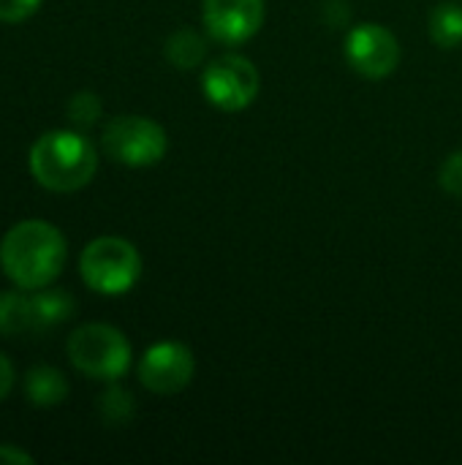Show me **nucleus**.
<instances>
[{"label": "nucleus", "instance_id": "nucleus-18", "mask_svg": "<svg viewBox=\"0 0 462 465\" xmlns=\"http://www.w3.org/2000/svg\"><path fill=\"white\" fill-rule=\"evenodd\" d=\"M41 0H0V22L16 25L30 19L38 11Z\"/></svg>", "mask_w": 462, "mask_h": 465}, {"label": "nucleus", "instance_id": "nucleus-9", "mask_svg": "<svg viewBox=\"0 0 462 465\" xmlns=\"http://www.w3.org/2000/svg\"><path fill=\"white\" fill-rule=\"evenodd\" d=\"M264 0H204V25L223 44H245L264 25Z\"/></svg>", "mask_w": 462, "mask_h": 465}, {"label": "nucleus", "instance_id": "nucleus-19", "mask_svg": "<svg viewBox=\"0 0 462 465\" xmlns=\"http://www.w3.org/2000/svg\"><path fill=\"white\" fill-rule=\"evenodd\" d=\"M14 379H16L14 365H11V360L0 351V403L11 395V390H14Z\"/></svg>", "mask_w": 462, "mask_h": 465}, {"label": "nucleus", "instance_id": "nucleus-6", "mask_svg": "<svg viewBox=\"0 0 462 465\" xmlns=\"http://www.w3.org/2000/svg\"><path fill=\"white\" fill-rule=\"evenodd\" d=\"M259 71L242 54H221L207 65L202 76V90L207 101L223 112H240L251 106L259 95Z\"/></svg>", "mask_w": 462, "mask_h": 465}, {"label": "nucleus", "instance_id": "nucleus-16", "mask_svg": "<svg viewBox=\"0 0 462 465\" xmlns=\"http://www.w3.org/2000/svg\"><path fill=\"white\" fill-rule=\"evenodd\" d=\"M65 114L71 120V125L76 128H90L98 123V117L103 114V104L101 98L93 93V90H79L71 95L68 106H65Z\"/></svg>", "mask_w": 462, "mask_h": 465}, {"label": "nucleus", "instance_id": "nucleus-5", "mask_svg": "<svg viewBox=\"0 0 462 465\" xmlns=\"http://www.w3.org/2000/svg\"><path fill=\"white\" fill-rule=\"evenodd\" d=\"M103 153L131 169L155 166L169 147L166 131L142 114H120L103 128Z\"/></svg>", "mask_w": 462, "mask_h": 465}, {"label": "nucleus", "instance_id": "nucleus-10", "mask_svg": "<svg viewBox=\"0 0 462 465\" xmlns=\"http://www.w3.org/2000/svg\"><path fill=\"white\" fill-rule=\"evenodd\" d=\"M68 379L52 365H35L25 376V398L35 409H54L68 401Z\"/></svg>", "mask_w": 462, "mask_h": 465}, {"label": "nucleus", "instance_id": "nucleus-2", "mask_svg": "<svg viewBox=\"0 0 462 465\" xmlns=\"http://www.w3.org/2000/svg\"><path fill=\"white\" fill-rule=\"evenodd\" d=\"M33 180L52 193L82 191L98 172V153L79 131H46L27 155Z\"/></svg>", "mask_w": 462, "mask_h": 465}, {"label": "nucleus", "instance_id": "nucleus-13", "mask_svg": "<svg viewBox=\"0 0 462 465\" xmlns=\"http://www.w3.org/2000/svg\"><path fill=\"white\" fill-rule=\"evenodd\" d=\"M163 52H166V60H169L174 68L191 71V68H196V65L204 60V54H207V41H204V35H199L193 27H180V30H174V33L166 38Z\"/></svg>", "mask_w": 462, "mask_h": 465}, {"label": "nucleus", "instance_id": "nucleus-3", "mask_svg": "<svg viewBox=\"0 0 462 465\" xmlns=\"http://www.w3.org/2000/svg\"><path fill=\"white\" fill-rule=\"evenodd\" d=\"M65 351L71 365L82 376L95 381H117L131 368V343L112 324L90 322L76 327L68 338Z\"/></svg>", "mask_w": 462, "mask_h": 465}, {"label": "nucleus", "instance_id": "nucleus-1", "mask_svg": "<svg viewBox=\"0 0 462 465\" xmlns=\"http://www.w3.org/2000/svg\"><path fill=\"white\" fill-rule=\"evenodd\" d=\"M68 259L63 232L41 218L14 223L0 240L3 275L22 292H38L52 286Z\"/></svg>", "mask_w": 462, "mask_h": 465}, {"label": "nucleus", "instance_id": "nucleus-20", "mask_svg": "<svg viewBox=\"0 0 462 465\" xmlns=\"http://www.w3.org/2000/svg\"><path fill=\"white\" fill-rule=\"evenodd\" d=\"M3 463L30 465L33 463V455L25 452V450H19V447H14V444H0V465Z\"/></svg>", "mask_w": 462, "mask_h": 465}, {"label": "nucleus", "instance_id": "nucleus-17", "mask_svg": "<svg viewBox=\"0 0 462 465\" xmlns=\"http://www.w3.org/2000/svg\"><path fill=\"white\" fill-rule=\"evenodd\" d=\"M438 180H441V188H444L447 193L462 199V150L460 153H452V155L444 161Z\"/></svg>", "mask_w": 462, "mask_h": 465}, {"label": "nucleus", "instance_id": "nucleus-15", "mask_svg": "<svg viewBox=\"0 0 462 465\" xmlns=\"http://www.w3.org/2000/svg\"><path fill=\"white\" fill-rule=\"evenodd\" d=\"M430 38L444 46L455 49L462 44V8L457 3H444L436 5L430 14Z\"/></svg>", "mask_w": 462, "mask_h": 465}, {"label": "nucleus", "instance_id": "nucleus-8", "mask_svg": "<svg viewBox=\"0 0 462 465\" xmlns=\"http://www.w3.org/2000/svg\"><path fill=\"white\" fill-rule=\"evenodd\" d=\"M346 57L365 79H384L400 63V44L384 25H359L346 35Z\"/></svg>", "mask_w": 462, "mask_h": 465}, {"label": "nucleus", "instance_id": "nucleus-4", "mask_svg": "<svg viewBox=\"0 0 462 465\" xmlns=\"http://www.w3.org/2000/svg\"><path fill=\"white\" fill-rule=\"evenodd\" d=\"M79 272L93 292L120 297L139 283L142 256L136 245L123 237H95L79 256Z\"/></svg>", "mask_w": 462, "mask_h": 465}, {"label": "nucleus", "instance_id": "nucleus-14", "mask_svg": "<svg viewBox=\"0 0 462 465\" xmlns=\"http://www.w3.org/2000/svg\"><path fill=\"white\" fill-rule=\"evenodd\" d=\"M98 414L109 428L128 425L136 414V401L125 387L109 381V387L98 395Z\"/></svg>", "mask_w": 462, "mask_h": 465}, {"label": "nucleus", "instance_id": "nucleus-11", "mask_svg": "<svg viewBox=\"0 0 462 465\" xmlns=\"http://www.w3.org/2000/svg\"><path fill=\"white\" fill-rule=\"evenodd\" d=\"M30 300H33V332H49L65 324L76 311V300L65 289L44 286Z\"/></svg>", "mask_w": 462, "mask_h": 465}, {"label": "nucleus", "instance_id": "nucleus-12", "mask_svg": "<svg viewBox=\"0 0 462 465\" xmlns=\"http://www.w3.org/2000/svg\"><path fill=\"white\" fill-rule=\"evenodd\" d=\"M33 332V300L22 292H0V338Z\"/></svg>", "mask_w": 462, "mask_h": 465}, {"label": "nucleus", "instance_id": "nucleus-7", "mask_svg": "<svg viewBox=\"0 0 462 465\" xmlns=\"http://www.w3.org/2000/svg\"><path fill=\"white\" fill-rule=\"evenodd\" d=\"M196 371V360L185 343L163 341L144 351L139 360V381L144 390L155 395H177L182 392Z\"/></svg>", "mask_w": 462, "mask_h": 465}]
</instances>
